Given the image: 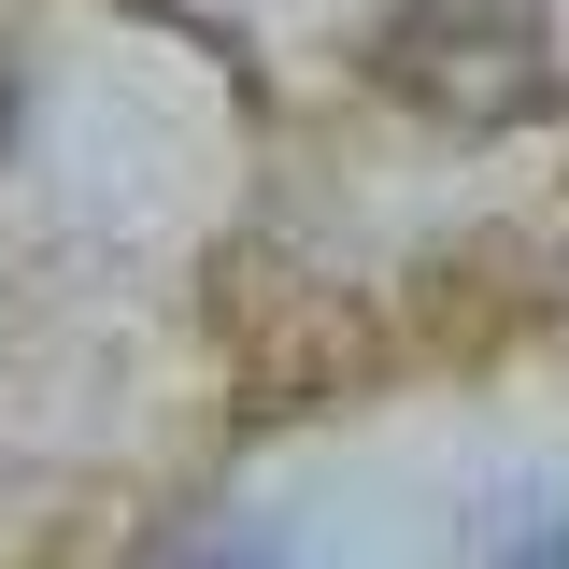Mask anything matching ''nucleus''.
I'll use <instances>...</instances> for the list:
<instances>
[{"instance_id": "3", "label": "nucleus", "mask_w": 569, "mask_h": 569, "mask_svg": "<svg viewBox=\"0 0 569 569\" xmlns=\"http://www.w3.org/2000/svg\"><path fill=\"white\" fill-rule=\"evenodd\" d=\"M0 129H14V71H0Z\"/></svg>"}, {"instance_id": "2", "label": "nucleus", "mask_w": 569, "mask_h": 569, "mask_svg": "<svg viewBox=\"0 0 569 569\" xmlns=\"http://www.w3.org/2000/svg\"><path fill=\"white\" fill-rule=\"evenodd\" d=\"M512 569H569V527H556V541H527V556H512Z\"/></svg>"}, {"instance_id": "1", "label": "nucleus", "mask_w": 569, "mask_h": 569, "mask_svg": "<svg viewBox=\"0 0 569 569\" xmlns=\"http://www.w3.org/2000/svg\"><path fill=\"white\" fill-rule=\"evenodd\" d=\"M370 71L441 129H541L569 114V0H399Z\"/></svg>"}]
</instances>
